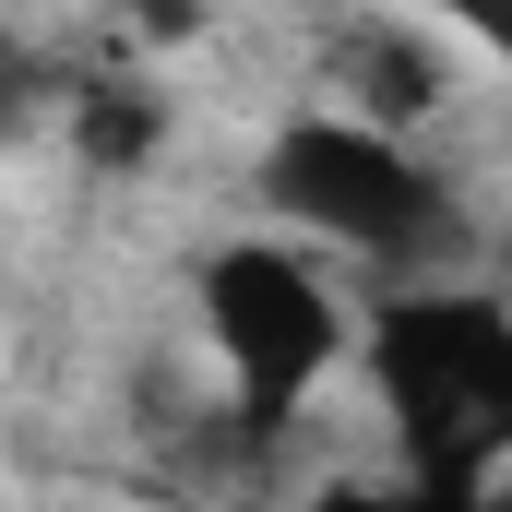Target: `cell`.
Returning a JSON list of instances; mask_svg holds the SVG:
<instances>
[{"mask_svg":"<svg viewBox=\"0 0 512 512\" xmlns=\"http://www.w3.org/2000/svg\"><path fill=\"white\" fill-rule=\"evenodd\" d=\"M382 405L417 501H477L512 453V310L501 298H393L382 310Z\"/></svg>","mask_w":512,"mask_h":512,"instance_id":"1","label":"cell"},{"mask_svg":"<svg viewBox=\"0 0 512 512\" xmlns=\"http://www.w3.org/2000/svg\"><path fill=\"white\" fill-rule=\"evenodd\" d=\"M262 203H274L286 227L334 239V251H370V262H417V251L453 239L441 179H429L382 120H358V108H346V120H286V131H274Z\"/></svg>","mask_w":512,"mask_h":512,"instance_id":"2","label":"cell"},{"mask_svg":"<svg viewBox=\"0 0 512 512\" xmlns=\"http://www.w3.org/2000/svg\"><path fill=\"white\" fill-rule=\"evenodd\" d=\"M203 334H215V358H227V382H239V417H251V429H286L298 393L322 382L334 346H346L322 274L286 262L274 239H239V251L203 262Z\"/></svg>","mask_w":512,"mask_h":512,"instance_id":"3","label":"cell"},{"mask_svg":"<svg viewBox=\"0 0 512 512\" xmlns=\"http://www.w3.org/2000/svg\"><path fill=\"white\" fill-rule=\"evenodd\" d=\"M334 84L358 96V120H382V131L441 108V60H429L417 36H393V24H346V36H334Z\"/></svg>","mask_w":512,"mask_h":512,"instance_id":"4","label":"cell"},{"mask_svg":"<svg viewBox=\"0 0 512 512\" xmlns=\"http://www.w3.org/2000/svg\"><path fill=\"white\" fill-rule=\"evenodd\" d=\"M155 131H167V108H155L143 84H84V96H72V143H84V167H143Z\"/></svg>","mask_w":512,"mask_h":512,"instance_id":"5","label":"cell"},{"mask_svg":"<svg viewBox=\"0 0 512 512\" xmlns=\"http://www.w3.org/2000/svg\"><path fill=\"white\" fill-rule=\"evenodd\" d=\"M429 12H441V24H465V36H489V48L512 60V0H429Z\"/></svg>","mask_w":512,"mask_h":512,"instance_id":"6","label":"cell"},{"mask_svg":"<svg viewBox=\"0 0 512 512\" xmlns=\"http://www.w3.org/2000/svg\"><path fill=\"white\" fill-rule=\"evenodd\" d=\"M131 24H143L155 48H179V36H203V0H131Z\"/></svg>","mask_w":512,"mask_h":512,"instance_id":"7","label":"cell"}]
</instances>
